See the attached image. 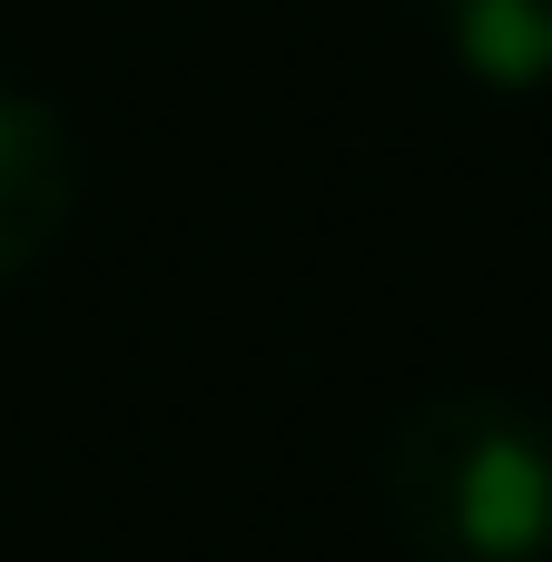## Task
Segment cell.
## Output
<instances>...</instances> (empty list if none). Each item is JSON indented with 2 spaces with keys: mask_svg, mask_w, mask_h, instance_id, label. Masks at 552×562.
I'll use <instances>...</instances> for the list:
<instances>
[{
  "mask_svg": "<svg viewBox=\"0 0 552 562\" xmlns=\"http://www.w3.org/2000/svg\"><path fill=\"white\" fill-rule=\"evenodd\" d=\"M385 514L415 562H552V405L425 395L385 435Z\"/></svg>",
  "mask_w": 552,
  "mask_h": 562,
  "instance_id": "cell-1",
  "label": "cell"
},
{
  "mask_svg": "<svg viewBox=\"0 0 552 562\" xmlns=\"http://www.w3.org/2000/svg\"><path fill=\"white\" fill-rule=\"evenodd\" d=\"M69 207H79V148H69L59 109L0 79V286L59 247Z\"/></svg>",
  "mask_w": 552,
  "mask_h": 562,
  "instance_id": "cell-2",
  "label": "cell"
},
{
  "mask_svg": "<svg viewBox=\"0 0 552 562\" xmlns=\"http://www.w3.org/2000/svg\"><path fill=\"white\" fill-rule=\"evenodd\" d=\"M444 49L484 89H552V0H435Z\"/></svg>",
  "mask_w": 552,
  "mask_h": 562,
  "instance_id": "cell-3",
  "label": "cell"
}]
</instances>
